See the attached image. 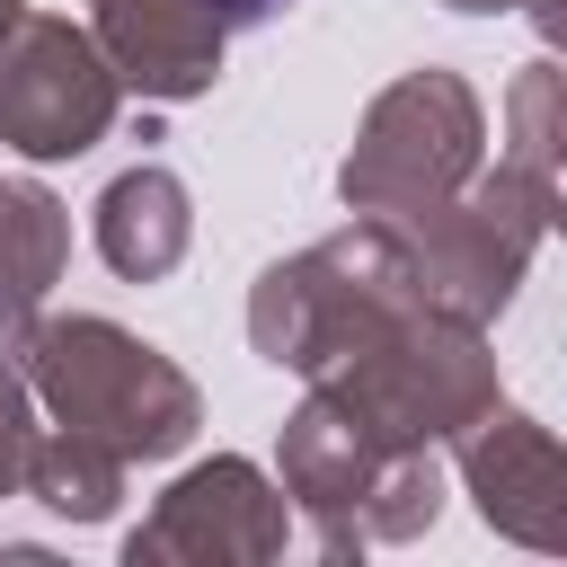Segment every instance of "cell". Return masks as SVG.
<instances>
[{
  "mask_svg": "<svg viewBox=\"0 0 567 567\" xmlns=\"http://www.w3.org/2000/svg\"><path fill=\"white\" fill-rule=\"evenodd\" d=\"M44 496H53L62 514H106V496H115V461L89 452V443L71 434V443L44 452Z\"/></svg>",
  "mask_w": 567,
  "mask_h": 567,
  "instance_id": "52a82bcc",
  "label": "cell"
},
{
  "mask_svg": "<svg viewBox=\"0 0 567 567\" xmlns=\"http://www.w3.org/2000/svg\"><path fill=\"white\" fill-rule=\"evenodd\" d=\"M221 18H275V9H292V0H213Z\"/></svg>",
  "mask_w": 567,
  "mask_h": 567,
  "instance_id": "ba28073f",
  "label": "cell"
},
{
  "mask_svg": "<svg viewBox=\"0 0 567 567\" xmlns=\"http://www.w3.org/2000/svg\"><path fill=\"white\" fill-rule=\"evenodd\" d=\"M470 151H478L470 89L443 80V71H416L372 106V124L346 159V204H372V213H416L425 204L434 213L443 186L470 168Z\"/></svg>",
  "mask_w": 567,
  "mask_h": 567,
  "instance_id": "7a4b0ae2",
  "label": "cell"
},
{
  "mask_svg": "<svg viewBox=\"0 0 567 567\" xmlns=\"http://www.w3.org/2000/svg\"><path fill=\"white\" fill-rule=\"evenodd\" d=\"M27 354H35V381L53 390V408L71 416V434H115L124 452H168V443L195 425L186 381H177L151 346L115 337L106 319L44 328Z\"/></svg>",
  "mask_w": 567,
  "mask_h": 567,
  "instance_id": "6da1fadb",
  "label": "cell"
},
{
  "mask_svg": "<svg viewBox=\"0 0 567 567\" xmlns=\"http://www.w3.org/2000/svg\"><path fill=\"white\" fill-rule=\"evenodd\" d=\"M9 35H18V0H0V44H9Z\"/></svg>",
  "mask_w": 567,
  "mask_h": 567,
  "instance_id": "9c48e42d",
  "label": "cell"
},
{
  "mask_svg": "<svg viewBox=\"0 0 567 567\" xmlns=\"http://www.w3.org/2000/svg\"><path fill=\"white\" fill-rule=\"evenodd\" d=\"M115 115V71L89 53L80 27L27 18L18 44H0V133L35 159H71L106 133Z\"/></svg>",
  "mask_w": 567,
  "mask_h": 567,
  "instance_id": "3957f363",
  "label": "cell"
},
{
  "mask_svg": "<svg viewBox=\"0 0 567 567\" xmlns=\"http://www.w3.org/2000/svg\"><path fill=\"white\" fill-rule=\"evenodd\" d=\"M97 248H106L115 275H159V266H177V248H186V195H177V177H168V168L115 177L106 204H97Z\"/></svg>",
  "mask_w": 567,
  "mask_h": 567,
  "instance_id": "5b68a950",
  "label": "cell"
},
{
  "mask_svg": "<svg viewBox=\"0 0 567 567\" xmlns=\"http://www.w3.org/2000/svg\"><path fill=\"white\" fill-rule=\"evenodd\" d=\"M97 35L124 80L151 97H186L221 62V9L213 0H97Z\"/></svg>",
  "mask_w": 567,
  "mask_h": 567,
  "instance_id": "277c9868",
  "label": "cell"
},
{
  "mask_svg": "<svg viewBox=\"0 0 567 567\" xmlns=\"http://www.w3.org/2000/svg\"><path fill=\"white\" fill-rule=\"evenodd\" d=\"M62 266V204L35 186H0V310H27Z\"/></svg>",
  "mask_w": 567,
  "mask_h": 567,
  "instance_id": "8992f818",
  "label": "cell"
}]
</instances>
